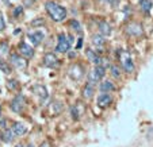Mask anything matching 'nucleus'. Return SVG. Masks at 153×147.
<instances>
[{"label": "nucleus", "instance_id": "nucleus-32", "mask_svg": "<svg viewBox=\"0 0 153 147\" xmlns=\"http://www.w3.org/2000/svg\"><path fill=\"white\" fill-rule=\"evenodd\" d=\"M41 147H50V144L48 143V142H45V143H42V144H41Z\"/></svg>", "mask_w": 153, "mask_h": 147}, {"label": "nucleus", "instance_id": "nucleus-10", "mask_svg": "<svg viewBox=\"0 0 153 147\" xmlns=\"http://www.w3.org/2000/svg\"><path fill=\"white\" fill-rule=\"evenodd\" d=\"M43 64L46 65V66H49V68L57 66L58 60H57V57H56V54H53V53H48V54L43 57Z\"/></svg>", "mask_w": 153, "mask_h": 147}, {"label": "nucleus", "instance_id": "nucleus-18", "mask_svg": "<svg viewBox=\"0 0 153 147\" xmlns=\"http://www.w3.org/2000/svg\"><path fill=\"white\" fill-rule=\"evenodd\" d=\"M115 89V87L113 85L111 81H104V82L100 84V90L102 92H111V90Z\"/></svg>", "mask_w": 153, "mask_h": 147}, {"label": "nucleus", "instance_id": "nucleus-1", "mask_svg": "<svg viewBox=\"0 0 153 147\" xmlns=\"http://www.w3.org/2000/svg\"><path fill=\"white\" fill-rule=\"evenodd\" d=\"M45 8H46L49 16L54 22H62V20L67 19V10L62 6H60V4L54 3V1H48L45 4Z\"/></svg>", "mask_w": 153, "mask_h": 147}, {"label": "nucleus", "instance_id": "nucleus-13", "mask_svg": "<svg viewBox=\"0 0 153 147\" xmlns=\"http://www.w3.org/2000/svg\"><path fill=\"white\" fill-rule=\"evenodd\" d=\"M94 92H95L94 84L88 81V82L84 85V88H83V97L84 98H91L92 97V95H94Z\"/></svg>", "mask_w": 153, "mask_h": 147}, {"label": "nucleus", "instance_id": "nucleus-27", "mask_svg": "<svg viewBox=\"0 0 153 147\" xmlns=\"http://www.w3.org/2000/svg\"><path fill=\"white\" fill-rule=\"evenodd\" d=\"M4 29H6V20H4L3 14L0 12V31H3Z\"/></svg>", "mask_w": 153, "mask_h": 147}, {"label": "nucleus", "instance_id": "nucleus-12", "mask_svg": "<svg viewBox=\"0 0 153 147\" xmlns=\"http://www.w3.org/2000/svg\"><path fill=\"white\" fill-rule=\"evenodd\" d=\"M12 134H14L15 136H22L25 135V134L27 132V127L25 126L23 123H15L14 126H12Z\"/></svg>", "mask_w": 153, "mask_h": 147}, {"label": "nucleus", "instance_id": "nucleus-5", "mask_svg": "<svg viewBox=\"0 0 153 147\" xmlns=\"http://www.w3.org/2000/svg\"><path fill=\"white\" fill-rule=\"evenodd\" d=\"M23 107H25V97L22 95H18L11 103V110L14 112L19 113L23 111Z\"/></svg>", "mask_w": 153, "mask_h": 147}, {"label": "nucleus", "instance_id": "nucleus-14", "mask_svg": "<svg viewBox=\"0 0 153 147\" xmlns=\"http://www.w3.org/2000/svg\"><path fill=\"white\" fill-rule=\"evenodd\" d=\"M87 58H88V60H90L92 64H95V65H99L102 62V58L99 57L94 50H87Z\"/></svg>", "mask_w": 153, "mask_h": 147}, {"label": "nucleus", "instance_id": "nucleus-31", "mask_svg": "<svg viewBox=\"0 0 153 147\" xmlns=\"http://www.w3.org/2000/svg\"><path fill=\"white\" fill-rule=\"evenodd\" d=\"M0 127H6V120H4V119H3V120H1V119H0Z\"/></svg>", "mask_w": 153, "mask_h": 147}, {"label": "nucleus", "instance_id": "nucleus-33", "mask_svg": "<svg viewBox=\"0 0 153 147\" xmlns=\"http://www.w3.org/2000/svg\"><path fill=\"white\" fill-rule=\"evenodd\" d=\"M102 1H103V3H108V0H102Z\"/></svg>", "mask_w": 153, "mask_h": 147}, {"label": "nucleus", "instance_id": "nucleus-28", "mask_svg": "<svg viewBox=\"0 0 153 147\" xmlns=\"http://www.w3.org/2000/svg\"><path fill=\"white\" fill-rule=\"evenodd\" d=\"M108 4L113 7H117L119 4V0H108Z\"/></svg>", "mask_w": 153, "mask_h": 147}, {"label": "nucleus", "instance_id": "nucleus-15", "mask_svg": "<svg viewBox=\"0 0 153 147\" xmlns=\"http://www.w3.org/2000/svg\"><path fill=\"white\" fill-rule=\"evenodd\" d=\"M99 30H100L103 37H107V35L111 34V27L107 22H100V23H99Z\"/></svg>", "mask_w": 153, "mask_h": 147}, {"label": "nucleus", "instance_id": "nucleus-25", "mask_svg": "<svg viewBox=\"0 0 153 147\" xmlns=\"http://www.w3.org/2000/svg\"><path fill=\"white\" fill-rule=\"evenodd\" d=\"M119 74H121V73H119L118 66H111V76H113V77H117V78H118Z\"/></svg>", "mask_w": 153, "mask_h": 147}, {"label": "nucleus", "instance_id": "nucleus-9", "mask_svg": "<svg viewBox=\"0 0 153 147\" xmlns=\"http://www.w3.org/2000/svg\"><path fill=\"white\" fill-rule=\"evenodd\" d=\"M111 104V96L108 95V92H103L102 95H99L98 97V105L100 108H106Z\"/></svg>", "mask_w": 153, "mask_h": 147}, {"label": "nucleus", "instance_id": "nucleus-21", "mask_svg": "<svg viewBox=\"0 0 153 147\" xmlns=\"http://www.w3.org/2000/svg\"><path fill=\"white\" fill-rule=\"evenodd\" d=\"M0 70L3 73H6V74H10V73H11V66H10L4 60H1V58H0Z\"/></svg>", "mask_w": 153, "mask_h": 147}, {"label": "nucleus", "instance_id": "nucleus-3", "mask_svg": "<svg viewBox=\"0 0 153 147\" xmlns=\"http://www.w3.org/2000/svg\"><path fill=\"white\" fill-rule=\"evenodd\" d=\"M121 62H122V66H123L125 72H127V73L134 72V64H133V61H131V58L127 55V53L121 51Z\"/></svg>", "mask_w": 153, "mask_h": 147}, {"label": "nucleus", "instance_id": "nucleus-36", "mask_svg": "<svg viewBox=\"0 0 153 147\" xmlns=\"http://www.w3.org/2000/svg\"><path fill=\"white\" fill-rule=\"evenodd\" d=\"M0 115H1V108H0Z\"/></svg>", "mask_w": 153, "mask_h": 147}, {"label": "nucleus", "instance_id": "nucleus-26", "mask_svg": "<svg viewBox=\"0 0 153 147\" xmlns=\"http://www.w3.org/2000/svg\"><path fill=\"white\" fill-rule=\"evenodd\" d=\"M16 87H18V82L15 80H10L8 82H7V88H8V89H15Z\"/></svg>", "mask_w": 153, "mask_h": 147}, {"label": "nucleus", "instance_id": "nucleus-22", "mask_svg": "<svg viewBox=\"0 0 153 147\" xmlns=\"http://www.w3.org/2000/svg\"><path fill=\"white\" fill-rule=\"evenodd\" d=\"M71 113H72V118L75 119V120H77V119L80 118V115H81V112L79 111V105H75V107L71 108Z\"/></svg>", "mask_w": 153, "mask_h": 147}, {"label": "nucleus", "instance_id": "nucleus-4", "mask_svg": "<svg viewBox=\"0 0 153 147\" xmlns=\"http://www.w3.org/2000/svg\"><path fill=\"white\" fill-rule=\"evenodd\" d=\"M69 46H71V42L69 39H67V37L64 34H60L58 35V43L56 46V50L58 53H67L69 50Z\"/></svg>", "mask_w": 153, "mask_h": 147}, {"label": "nucleus", "instance_id": "nucleus-8", "mask_svg": "<svg viewBox=\"0 0 153 147\" xmlns=\"http://www.w3.org/2000/svg\"><path fill=\"white\" fill-rule=\"evenodd\" d=\"M19 53L23 55L25 58H31L34 55V50L30 45H27L26 42H20L19 43Z\"/></svg>", "mask_w": 153, "mask_h": 147}, {"label": "nucleus", "instance_id": "nucleus-11", "mask_svg": "<svg viewBox=\"0 0 153 147\" xmlns=\"http://www.w3.org/2000/svg\"><path fill=\"white\" fill-rule=\"evenodd\" d=\"M29 39H30V42H31L34 46H38V45L41 43L43 40V34L41 31H34V32H29Z\"/></svg>", "mask_w": 153, "mask_h": 147}, {"label": "nucleus", "instance_id": "nucleus-2", "mask_svg": "<svg viewBox=\"0 0 153 147\" xmlns=\"http://www.w3.org/2000/svg\"><path fill=\"white\" fill-rule=\"evenodd\" d=\"M104 73H106V70H104V68H102V66L95 68V69H94V70H91V72H90V74H88V81H90V82H92V84L98 82V81H100L102 78H103Z\"/></svg>", "mask_w": 153, "mask_h": 147}, {"label": "nucleus", "instance_id": "nucleus-19", "mask_svg": "<svg viewBox=\"0 0 153 147\" xmlns=\"http://www.w3.org/2000/svg\"><path fill=\"white\" fill-rule=\"evenodd\" d=\"M140 6H141V10L144 12H149L152 10V1L150 0H140Z\"/></svg>", "mask_w": 153, "mask_h": 147}, {"label": "nucleus", "instance_id": "nucleus-16", "mask_svg": "<svg viewBox=\"0 0 153 147\" xmlns=\"http://www.w3.org/2000/svg\"><path fill=\"white\" fill-rule=\"evenodd\" d=\"M33 90H34L41 98H46L48 97V90L43 85H35V87L33 88Z\"/></svg>", "mask_w": 153, "mask_h": 147}, {"label": "nucleus", "instance_id": "nucleus-30", "mask_svg": "<svg viewBox=\"0 0 153 147\" xmlns=\"http://www.w3.org/2000/svg\"><path fill=\"white\" fill-rule=\"evenodd\" d=\"M81 45H83V39L80 38V39H79V42H77V46H76V49H80Z\"/></svg>", "mask_w": 153, "mask_h": 147}, {"label": "nucleus", "instance_id": "nucleus-29", "mask_svg": "<svg viewBox=\"0 0 153 147\" xmlns=\"http://www.w3.org/2000/svg\"><path fill=\"white\" fill-rule=\"evenodd\" d=\"M42 23H43L42 19H37V20H33V22H31L33 26H37V24H42Z\"/></svg>", "mask_w": 153, "mask_h": 147}, {"label": "nucleus", "instance_id": "nucleus-7", "mask_svg": "<svg viewBox=\"0 0 153 147\" xmlns=\"http://www.w3.org/2000/svg\"><path fill=\"white\" fill-rule=\"evenodd\" d=\"M10 60H11V65L14 68H16V69H25L27 66V61L25 58L19 57L18 54H11Z\"/></svg>", "mask_w": 153, "mask_h": 147}, {"label": "nucleus", "instance_id": "nucleus-34", "mask_svg": "<svg viewBox=\"0 0 153 147\" xmlns=\"http://www.w3.org/2000/svg\"><path fill=\"white\" fill-rule=\"evenodd\" d=\"M15 147H23V146H22V144H16V146H15Z\"/></svg>", "mask_w": 153, "mask_h": 147}, {"label": "nucleus", "instance_id": "nucleus-20", "mask_svg": "<svg viewBox=\"0 0 153 147\" xmlns=\"http://www.w3.org/2000/svg\"><path fill=\"white\" fill-rule=\"evenodd\" d=\"M14 139V134H12L11 130H6L3 134H1V140L6 142V143H10Z\"/></svg>", "mask_w": 153, "mask_h": 147}, {"label": "nucleus", "instance_id": "nucleus-17", "mask_svg": "<svg viewBox=\"0 0 153 147\" xmlns=\"http://www.w3.org/2000/svg\"><path fill=\"white\" fill-rule=\"evenodd\" d=\"M92 43L95 45L96 47H102L104 43H106V39H104L103 35L96 34V35H94V37H92Z\"/></svg>", "mask_w": 153, "mask_h": 147}, {"label": "nucleus", "instance_id": "nucleus-6", "mask_svg": "<svg viewBox=\"0 0 153 147\" xmlns=\"http://www.w3.org/2000/svg\"><path fill=\"white\" fill-rule=\"evenodd\" d=\"M126 32L129 35H133V37H138V35H142L144 30L140 23H129L126 26Z\"/></svg>", "mask_w": 153, "mask_h": 147}, {"label": "nucleus", "instance_id": "nucleus-24", "mask_svg": "<svg viewBox=\"0 0 153 147\" xmlns=\"http://www.w3.org/2000/svg\"><path fill=\"white\" fill-rule=\"evenodd\" d=\"M23 14V7L22 6H18L14 10V18H18V16H20V15Z\"/></svg>", "mask_w": 153, "mask_h": 147}, {"label": "nucleus", "instance_id": "nucleus-23", "mask_svg": "<svg viewBox=\"0 0 153 147\" xmlns=\"http://www.w3.org/2000/svg\"><path fill=\"white\" fill-rule=\"evenodd\" d=\"M71 26H72V29L75 30L76 32H79V34H81V31H83V30H81V26H80V23H79L77 20H71Z\"/></svg>", "mask_w": 153, "mask_h": 147}, {"label": "nucleus", "instance_id": "nucleus-35", "mask_svg": "<svg viewBox=\"0 0 153 147\" xmlns=\"http://www.w3.org/2000/svg\"><path fill=\"white\" fill-rule=\"evenodd\" d=\"M27 147H33V146H31V144H29V146H27Z\"/></svg>", "mask_w": 153, "mask_h": 147}]
</instances>
